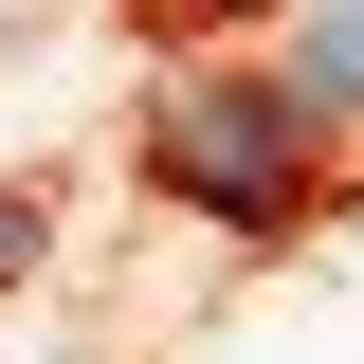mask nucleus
I'll use <instances>...</instances> for the list:
<instances>
[{
  "instance_id": "nucleus-1",
  "label": "nucleus",
  "mask_w": 364,
  "mask_h": 364,
  "mask_svg": "<svg viewBox=\"0 0 364 364\" xmlns=\"http://www.w3.org/2000/svg\"><path fill=\"white\" fill-rule=\"evenodd\" d=\"M310 109L273 73H237V55H182L164 91H146V182H164L182 219H219V237H291L310 219Z\"/></svg>"
},
{
  "instance_id": "nucleus-2",
  "label": "nucleus",
  "mask_w": 364,
  "mask_h": 364,
  "mask_svg": "<svg viewBox=\"0 0 364 364\" xmlns=\"http://www.w3.org/2000/svg\"><path fill=\"white\" fill-rule=\"evenodd\" d=\"M273 91L310 109V146L364 128V0H291V37H273Z\"/></svg>"
},
{
  "instance_id": "nucleus-3",
  "label": "nucleus",
  "mask_w": 364,
  "mask_h": 364,
  "mask_svg": "<svg viewBox=\"0 0 364 364\" xmlns=\"http://www.w3.org/2000/svg\"><path fill=\"white\" fill-rule=\"evenodd\" d=\"M37 255H55V200H37V182H0V291H18Z\"/></svg>"
}]
</instances>
